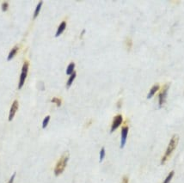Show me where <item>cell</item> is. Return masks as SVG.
I'll use <instances>...</instances> for the list:
<instances>
[{
  "instance_id": "cell-7",
  "label": "cell",
  "mask_w": 184,
  "mask_h": 183,
  "mask_svg": "<svg viewBox=\"0 0 184 183\" xmlns=\"http://www.w3.org/2000/svg\"><path fill=\"white\" fill-rule=\"evenodd\" d=\"M18 109V102L16 100L13 102L12 105H11V108L10 110V114H9V121H11L13 120V118L15 117L16 113Z\"/></svg>"
},
{
  "instance_id": "cell-20",
  "label": "cell",
  "mask_w": 184,
  "mask_h": 183,
  "mask_svg": "<svg viewBox=\"0 0 184 183\" xmlns=\"http://www.w3.org/2000/svg\"><path fill=\"white\" fill-rule=\"evenodd\" d=\"M121 183H129V179L126 176H123L122 178V181H121Z\"/></svg>"
},
{
  "instance_id": "cell-4",
  "label": "cell",
  "mask_w": 184,
  "mask_h": 183,
  "mask_svg": "<svg viewBox=\"0 0 184 183\" xmlns=\"http://www.w3.org/2000/svg\"><path fill=\"white\" fill-rule=\"evenodd\" d=\"M169 85L168 83L164 84L163 86L162 89L159 93L158 95V103H159V107L161 108L163 107V105L164 104L165 101H166V97H167V94H168V90H169Z\"/></svg>"
},
{
  "instance_id": "cell-1",
  "label": "cell",
  "mask_w": 184,
  "mask_h": 183,
  "mask_svg": "<svg viewBox=\"0 0 184 183\" xmlns=\"http://www.w3.org/2000/svg\"><path fill=\"white\" fill-rule=\"evenodd\" d=\"M178 139H178V136H177V135H174V136L171 138L169 145H168V147H167V149H166V151H165V153L163 156L162 159H161V163H162V164H164L166 162L168 161V159L170 157V156L172 155L173 151H174L175 149L177 148V144H178Z\"/></svg>"
},
{
  "instance_id": "cell-19",
  "label": "cell",
  "mask_w": 184,
  "mask_h": 183,
  "mask_svg": "<svg viewBox=\"0 0 184 183\" xmlns=\"http://www.w3.org/2000/svg\"><path fill=\"white\" fill-rule=\"evenodd\" d=\"M8 7H9V4H8L7 2H4L2 4V10L3 11H6L8 10Z\"/></svg>"
},
{
  "instance_id": "cell-16",
  "label": "cell",
  "mask_w": 184,
  "mask_h": 183,
  "mask_svg": "<svg viewBox=\"0 0 184 183\" xmlns=\"http://www.w3.org/2000/svg\"><path fill=\"white\" fill-rule=\"evenodd\" d=\"M49 120H50V116L47 115L44 118L43 120V122H42V128H46L47 126V125L49 123Z\"/></svg>"
},
{
  "instance_id": "cell-21",
  "label": "cell",
  "mask_w": 184,
  "mask_h": 183,
  "mask_svg": "<svg viewBox=\"0 0 184 183\" xmlns=\"http://www.w3.org/2000/svg\"><path fill=\"white\" fill-rule=\"evenodd\" d=\"M15 176H16V173H14L12 176H11V177L10 178V180H9V182H8V183H13L14 182V179H15Z\"/></svg>"
},
{
  "instance_id": "cell-3",
  "label": "cell",
  "mask_w": 184,
  "mask_h": 183,
  "mask_svg": "<svg viewBox=\"0 0 184 183\" xmlns=\"http://www.w3.org/2000/svg\"><path fill=\"white\" fill-rule=\"evenodd\" d=\"M29 66H30V64L28 61H25L23 63V66H22V72H21V75H20V79H19V83H18V89L22 88L25 83V80L27 78V76H28V72H29Z\"/></svg>"
},
{
  "instance_id": "cell-14",
  "label": "cell",
  "mask_w": 184,
  "mask_h": 183,
  "mask_svg": "<svg viewBox=\"0 0 184 183\" xmlns=\"http://www.w3.org/2000/svg\"><path fill=\"white\" fill-rule=\"evenodd\" d=\"M126 47L127 48V50H130L133 46V41H132V39L131 38H126L125 41Z\"/></svg>"
},
{
  "instance_id": "cell-15",
  "label": "cell",
  "mask_w": 184,
  "mask_h": 183,
  "mask_svg": "<svg viewBox=\"0 0 184 183\" xmlns=\"http://www.w3.org/2000/svg\"><path fill=\"white\" fill-rule=\"evenodd\" d=\"M174 174H175V172H174V171H171V172L169 173V175L167 176V177L165 178V180L163 181V183H169V182H170V181L172 180V178H173V176H174Z\"/></svg>"
},
{
  "instance_id": "cell-6",
  "label": "cell",
  "mask_w": 184,
  "mask_h": 183,
  "mask_svg": "<svg viewBox=\"0 0 184 183\" xmlns=\"http://www.w3.org/2000/svg\"><path fill=\"white\" fill-rule=\"evenodd\" d=\"M128 126L125 125L122 127L121 129V139H120V148H123L125 146L126 142V139H127V135H128Z\"/></svg>"
},
{
  "instance_id": "cell-22",
  "label": "cell",
  "mask_w": 184,
  "mask_h": 183,
  "mask_svg": "<svg viewBox=\"0 0 184 183\" xmlns=\"http://www.w3.org/2000/svg\"><path fill=\"white\" fill-rule=\"evenodd\" d=\"M120 106H121V100H120V101L118 102V104H117L118 108H120Z\"/></svg>"
},
{
  "instance_id": "cell-10",
  "label": "cell",
  "mask_w": 184,
  "mask_h": 183,
  "mask_svg": "<svg viewBox=\"0 0 184 183\" xmlns=\"http://www.w3.org/2000/svg\"><path fill=\"white\" fill-rule=\"evenodd\" d=\"M158 89H159V85H158V84L153 85V86L151 88V89H150V92H149V94H148V95H147L148 99L151 98V97H152V96L156 94V92H157Z\"/></svg>"
},
{
  "instance_id": "cell-13",
  "label": "cell",
  "mask_w": 184,
  "mask_h": 183,
  "mask_svg": "<svg viewBox=\"0 0 184 183\" xmlns=\"http://www.w3.org/2000/svg\"><path fill=\"white\" fill-rule=\"evenodd\" d=\"M74 68H75V64L71 63L69 64V66H67V75H72L74 72Z\"/></svg>"
},
{
  "instance_id": "cell-11",
  "label": "cell",
  "mask_w": 184,
  "mask_h": 183,
  "mask_svg": "<svg viewBox=\"0 0 184 183\" xmlns=\"http://www.w3.org/2000/svg\"><path fill=\"white\" fill-rule=\"evenodd\" d=\"M76 76H77V73L74 72L72 74V75H70V77H69V79L67 80V88H69L72 84V83H73L74 79L76 78Z\"/></svg>"
},
{
  "instance_id": "cell-2",
  "label": "cell",
  "mask_w": 184,
  "mask_h": 183,
  "mask_svg": "<svg viewBox=\"0 0 184 183\" xmlns=\"http://www.w3.org/2000/svg\"><path fill=\"white\" fill-rule=\"evenodd\" d=\"M68 159H69V154L67 152L62 155V156L59 158V160L58 161L55 168H54V175L55 176H59L64 172V170H65V168H66L67 165Z\"/></svg>"
},
{
  "instance_id": "cell-17",
  "label": "cell",
  "mask_w": 184,
  "mask_h": 183,
  "mask_svg": "<svg viewBox=\"0 0 184 183\" xmlns=\"http://www.w3.org/2000/svg\"><path fill=\"white\" fill-rule=\"evenodd\" d=\"M51 102L52 103H55L58 107H60L61 106V100L58 98V97H53L51 100Z\"/></svg>"
},
{
  "instance_id": "cell-8",
  "label": "cell",
  "mask_w": 184,
  "mask_h": 183,
  "mask_svg": "<svg viewBox=\"0 0 184 183\" xmlns=\"http://www.w3.org/2000/svg\"><path fill=\"white\" fill-rule=\"evenodd\" d=\"M66 28H67V22L64 21V22H62L59 24V26L58 27V30H57V32H56V34H55V36H59V35L65 31Z\"/></svg>"
},
{
  "instance_id": "cell-5",
  "label": "cell",
  "mask_w": 184,
  "mask_h": 183,
  "mask_svg": "<svg viewBox=\"0 0 184 183\" xmlns=\"http://www.w3.org/2000/svg\"><path fill=\"white\" fill-rule=\"evenodd\" d=\"M122 121H123V118H122L121 114H118L116 116H115L114 120H113V122H112V125H111L110 132H115L118 127L121 125Z\"/></svg>"
},
{
  "instance_id": "cell-9",
  "label": "cell",
  "mask_w": 184,
  "mask_h": 183,
  "mask_svg": "<svg viewBox=\"0 0 184 183\" xmlns=\"http://www.w3.org/2000/svg\"><path fill=\"white\" fill-rule=\"evenodd\" d=\"M18 49H19V48H18L17 46H14V47L10 50V53H9V55H8L7 57V60H11V59H13V58L16 56V54L17 53Z\"/></svg>"
},
{
  "instance_id": "cell-18",
  "label": "cell",
  "mask_w": 184,
  "mask_h": 183,
  "mask_svg": "<svg viewBox=\"0 0 184 183\" xmlns=\"http://www.w3.org/2000/svg\"><path fill=\"white\" fill-rule=\"evenodd\" d=\"M105 157V149L102 148L101 151H100V162H103V160Z\"/></svg>"
},
{
  "instance_id": "cell-12",
  "label": "cell",
  "mask_w": 184,
  "mask_h": 183,
  "mask_svg": "<svg viewBox=\"0 0 184 183\" xmlns=\"http://www.w3.org/2000/svg\"><path fill=\"white\" fill-rule=\"evenodd\" d=\"M42 4H43L42 1H41V2L38 3L36 8H35V12H34V18L37 17V15H39V13H40V11H41V6H42Z\"/></svg>"
}]
</instances>
